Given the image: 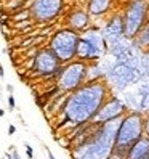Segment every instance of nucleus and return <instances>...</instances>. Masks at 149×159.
Wrapping results in <instances>:
<instances>
[{
	"mask_svg": "<svg viewBox=\"0 0 149 159\" xmlns=\"http://www.w3.org/2000/svg\"><path fill=\"white\" fill-rule=\"evenodd\" d=\"M106 100L107 87L104 82L93 81L80 85L64 101V106H63L64 124L77 127L90 122Z\"/></svg>",
	"mask_w": 149,
	"mask_h": 159,
	"instance_id": "1",
	"label": "nucleus"
},
{
	"mask_svg": "<svg viewBox=\"0 0 149 159\" xmlns=\"http://www.w3.org/2000/svg\"><path fill=\"white\" fill-rule=\"evenodd\" d=\"M122 117L104 124H93L96 130L74 150V159H109Z\"/></svg>",
	"mask_w": 149,
	"mask_h": 159,
	"instance_id": "2",
	"label": "nucleus"
},
{
	"mask_svg": "<svg viewBox=\"0 0 149 159\" xmlns=\"http://www.w3.org/2000/svg\"><path fill=\"white\" fill-rule=\"evenodd\" d=\"M141 137H143V116L140 112H130V114L124 116L120 121L114 148L128 150V146L133 145Z\"/></svg>",
	"mask_w": 149,
	"mask_h": 159,
	"instance_id": "3",
	"label": "nucleus"
},
{
	"mask_svg": "<svg viewBox=\"0 0 149 159\" xmlns=\"http://www.w3.org/2000/svg\"><path fill=\"white\" fill-rule=\"evenodd\" d=\"M88 74V66L83 61H72V63L61 66L58 76V88L63 92H74L80 85H83Z\"/></svg>",
	"mask_w": 149,
	"mask_h": 159,
	"instance_id": "4",
	"label": "nucleus"
},
{
	"mask_svg": "<svg viewBox=\"0 0 149 159\" xmlns=\"http://www.w3.org/2000/svg\"><path fill=\"white\" fill-rule=\"evenodd\" d=\"M77 42H79L77 32H74L71 29H63V31H58L51 37L50 50L55 53V56L61 63H67L72 58H76Z\"/></svg>",
	"mask_w": 149,
	"mask_h": 159,
	"instance_id": "5",
	"label": "nucleus"
},
{
	"mask_svg": "<svg viewBox=\"0 0 149 159\" xmlns=\"http://www.w3.org/2000/svg\"><path fill=\"white\" fill-rule=\"evenodd\" d=\"M106 50V40L103 34L98 31H87L82 37H79L77 50H76V58L79 61H87V60H98Z\"/></svg>",
	"mask_w": 149,
	"mask_h": 159,
	"instance_id": "6",
	"label": "nucleus"
},
{
	"mask_svg": "<svg viewBox=\"0 0 149 159\" xmlns=\"http://www.w3.org/2000/svg\"><path fill=\"white\" fill-rule=\"evenodd\" d=\"M146 16V3L143 0H133L122 16V31L127 37H135L141 31Z\"/></svg>",
	"mask_w": 149,
	"mask_h": 159,
	"instance_id": "7",
	"label": "nucleus"
},
{
	"mask_svg": "<svg viewBox=\"0 0 149 159\" xmlns=\"http://www.w3.org/2000/svg\"><path fill=\"white\" fill-rule=\"evenodd\" d=\"M34 72L42 77H50L56 76L61 69V61L55 56V53L50 48H43L36 55L34 58Z\"/></svg>",
	"mask_w": 149,
	"mask_h": 159,
	"instance_id": "8",
	"label": "nucleus"
},
{
	"mask_svg": "<svg viewBox=\"0 0 149 159\" xmlns=\"http://www.w3.org/2000/svg\"><path fill=\"white\" fill-rule=\"evenodd\" d=\"M63 10V0H32L31 16L39 22H47L56 18Z\"/></svg>",
	"mask_w": 149,
	"mask_h": 159,
	"instance_id": "9",
	"label": "nucleus"
},
{
	"mask_svg": "<svg viewBox=\"0 0 149 159\" xmlns=\"http://www.w3.org/2000/svg\"><path fill=\"white\" fill-rule=\"evenodd\" d=\"M125 112V105L124 101L117 98V96H112V98H107L104 101L98 112L95 114V117L91 119L93 124H104V122H109V121H114V119H119L122 117Z\"/></svg>",
	"mask_w": 149,
	"mask_h": 159,
	"instance_id": "10",
	"label": "nucleus"
},
{
	"mask_svg": "<svg viewBox=\"0 0 149 159\" xmlns=\"http://www.w3.org/2000/svg\"><path fill=\"white\" fill-rule=\"evenodd\" d=\"M127 159H149V138L143 135L127 150Z\"/></svg>",
	"mask_w": 149,
	"mask_h": 159,
	"instance_id": "11",
	"label": "nucleus"
},
{
	"mask_svg": "<svg viewBox=\"0 0 149 159\" xmlns=\"http://www.w3.org/2000/svg\"><path fill=\"white\" fill-rule=\"evenodd\" d=\"M67 22H69V26H71V31H74V32L80 31L88 24V15L82 10H76L69 15V21Z\"/></svg>",
	"mask_w": 149,
	"mask_h": 159,
	"instance_id": "12",
	"label": "nucleus"
},
{
	"mask_svg": "<svg viewBox=\"0 0 149 159\" xmlns=\"http://www.w3.org/2000/svg\"><path fill=\"white\" fill-rule=\"evenodd\" d=\"M111 5V0H90L88 2V11L93 15H103L107 11Z\"/></svg>",
	"mask_w": 149,
	"mask_h": 159,
	"instance_id": "13",
	"label": "nucleus"
},
{
	"mask_svg": "<svg viewBox=\"0 0 149 159\" xmlns=\"http://www.w3.org/2000/svg\"><path fill=\"white\" fill-rule=\"evenodd\" d=\"M106 36H111V39H117L120 37L124 34L122 31V19L120 18H114L111 19V22L107 24V29H106ZM106 36H103V37H106Z\"/></svg>",
	"mask_w": 149,
	"mask_h": 159,
	"instance_id": "14",
	"label": "nucleus"
},
{
	"mask_svg": "<svg viewBox=\"0 0 149 159\" xmlns=\"http://www.w3.org/2000/svg\"><path fill=\"white\" fill-rule=\"evenodd\" d=\"M138 43L141 47H149V21L146 22V26L138 32Z\"/></svg>",
	"mask_w": 149,
	"mask_h": 159,
	"instance_id": "15",
	"label": "nucleus"
},
{
	"mask_svg": "<svg viewBox=\"0 0 149 159\" xmlns=\"http://www.w3.org/2000/svg\"><path fill=\"white\" fill-rule=\"evenodd\" d=\"M143 133L149 138V114L146 116V119H143Z\"/></svg>",
	"mask_w": 149,
	"mask_h": 159,
	"instance_id": "16",
	"label": "nucleus"
},
{
	"mask_svg": "<svg viewBox=\"0 0 149 159\" xmlns=\"http://www.w3.org/2000/svg\"><path fill=\"white\" fill-rule=\"evenodd\" d=\"M24 146H26V156L29 157V159H34V151H32V146H31L29 143H24Z\"/></svg>",
	"mask_w": 149,
	"mask_h": 159,
	"instance_id": "17",
	"label": "nucleus"
},
{
	"mask_svg": "<svg viewBox=\"0 0 149 159\" xmlns=\"http://www.w3.org/2000/svg\"><path fill=\"white\" fill-rule=\"evenodd\" d=\"M8 106H10V109H15L16 108V101H15L13 95H8Z\"/></svg>",
	"mask_w": 149,
	"mask_h": 159,
	"instance_id": "18",
	"label": "nucleus"
},
{
	"mask_svg": "<svg viewBox=\"0 0 149 159\" xmlns=\"http://www.w3.org/2000/svg\"><path fill=\"white\" fill-rule=\"evenodd\" d=\"M7 92L10 93V95H13V92H15V87L11 84H7Z\"/></svg>",
	"mask_w": 149,
	"mask_h": 159,
	"instance_id": "19",
	"label": "nucleus"
},
{
	"mask_svg": "<svg viewBox=\"0 0 149 159\" xmlns=\"http://www.w3.org/2000/svg\"><path fill=\"white\" fill-rule=\"evenodd\" d=\"M15 132H16V127L15 126H8V133L10 135H15Z\"/></svg>",
	"mask_w": 149,
	"mask_h": 159,
	"instance_id": "20",
	"label": "nucleus"
},
{
	"mask_svg": "<svg viewBox=\"0 0 149 159\" xmlns=\"http://www.w3.org/2000/svg\"><path fill=\"white\" fill-rule=\"evenodd\" d=\"M47 154H48V159H55V156H53V153H51L48 148H47Z\"/></svg>",
	"mask_w": 149,
	"mask_h": 159,
	"instance_id": "21",
	"label": "nucleus"
},
{
	"mask_svg": "<svg viewBox=\"0 0 149 159\" xmlns=\"http://www.w3.org/2000/svg\"><path fill=\"white\" fill-rule=\"evenodd\" d=\"M0 77H5V71H3V66L0 64Z\"/></svg>",
	"mask_w": 149,
	"mask_h": 159,
	"instance_id": "22",
	"label": "nucleus"
},
{
	"mask_svg": "<svg viewBox=\"0 0 149 159\" xmlns=\"http://www.w3.org/2000/svg\"><path fill=\"white\" fill-rule=\"evenodd\" d=\"M3 116H5V111H3V109H0V117H3Z\"/></svg>",
	"mask_w": 149,
	"mask_h": 159,
	"instance_id": "23",
	"label": "nucleus"
}]
</instances>
